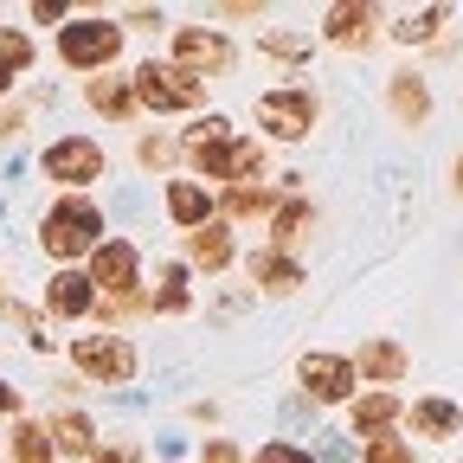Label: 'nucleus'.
I'll list each match as a JSON object with an SVG mask.
<instances>
[{
  "label": "nucleus",
  "mask_w": 463,
  "mask_h": 463,
  "mask_svg": "<svg viewBox=\"0 0 463 463\" xmlns=\"http://www.w3.org/2000/svg\"><path fill=\"white\" fill-rule=\"evenodd\" d=\"M187 161L206 174V181L239 187V181H258V174H264V142L239 136L225 116H206V123L187 136Z\"/></svg>",
  "instance_id": "nucleus-1"
},
{
  "label": "nucleus",
  "mask_w": 463,
  "mask_h": 463,
  "mask_svg": "<svg viewBox=\"0 0 463 463\" xmlns=\"http://www.w3.org/2000/svg\"><path fill=\"white\" fill-rule=\"evenodd\" d=\"M39 245H45L52 258H90V251L103 245V213H97V200H84V194L52 200L45 219H39Z\"/></svg>",
  "instance_id": "nucleus-2"
},
{
  "label": "nucleus",
  "mask_w": 463,
  "mask_h": 463,
  "mask_svg": "<svg viewBox=\"0 0 463 463\" xmlns=\"http://www.w3.org/2000/svg\"><path fill=\"white\" fill-rule=\"evenodd\" d=\"M58 58H65L71 71H97V78H103V65L123 58V26H116V20H97V14L65 20V26H58Z\"/></svg>",
  "instance_id": "nucleus-3"
},
{
  "label": "nucleus",
  "mask_w": 463,
  "mask_h": 463,
  "mask_svg": "<svg viewBox=\"0 0 463 463\" xmlns=\"http://www.w3.org/2000/svg\"><path fill=\"white\" fill-rule=\"evenodd\" d=\"M71 367L84 380H97V386H129L142 361H136V347L123 335H78L71 341Z\"/></svg>",
  "instance_id": "nucleus-4"
},
{
  "label": "nucleus",
  "mask_w": 463,
  "mask_h": 463,
  "mask_svg": "<svg viewBox=\"0 0 463 463\" xmlns=\"http://www.w3.org/2000/svg\"><path fill=\"white\" fill-rule=\"evenodd\" d=\"M39 167H45V181H58V187H97L103 174H109V155H103V142H90V136H58V142L39 155Z\"/></svg>",
  "instance_id": "nucleus-5"
},
{
  "label": "nucleus",
  "mask_w": 463,
  "mask_h": 463,
  "mask_svg": "<svg viewBox=\"0 0 463 463\" xmlns=\"http://www.w3.org/2000/svg\"><path fill=\"white\" fill-rule=\"evenodd\" d=\"M316 116H322V103H316V90H303V84H283V90H264V97H258V123H264L277 142H309Z\"/></svg>",
  "instance_id": "nucleus-6"
},
{
  "label": "nucleus",
  "mask_w": 463,
  "mask_h": 463,
  "mask_svg": "<svg viewBox=\"0 0 463 463\" xmlns=\"http://www.w3.org/2000/svg\"><path fill=\"white\" fill-rule=\"evenodd\" d=\"M129 90H136V103H142V109H155V116L200 109V103H206V84H200V78H187V71H174V65H142Z\"/></svg>",
  "instance_id": "nucleus-7"
},
{
  "label": "nucleus",
  "mask_w": 463,
  "mask_h": 463,
  "mask_svg": "<svg viewBox=\"0 0 463 463\" xmlns=\"http://www.w3.org/2000/svg\"><path fill=\"white\" fill-rule=\"evenodd\" d=\"M90 289H103V297H116V303L142 297V251L129 239H103L90 251Z\"/></svg>",
  "instance_id": "nucleus-8"
},
{
  "label": "nucleus",
  "mask_w": 463,
  "mask_h": 463,
  "mask_svg": "<svg viewBox=\"0 0 463 463\" xmlns=\"http://www.w3.org/2000/svg\"><path fill=\"white\" fill-rule=\"evenodd\" d=\"M174 71H187V78H219L232 71V45L219 26H174Z\"/></svg>",
  "instance_id": "nucleus-9"
},
{
  "label": "nucleus",
  "mask_w": 463,
  "mask_h": 463,
  "mask_svg": "<svg viewBox=\"0 0 463 463\" xmlns=\"http://www.w3.org/2000/svg\"><path fill=\"white\" fill-rule=\"evenodd\" d=\"M297 380L316 405H341V399H354V361L347 354H303L297 361Z\"/></svg>",
  "instance_id": "nucleus-10"
},
{
  "label": "nucleus",
  "mask_w": 463,
  "mask_h": 463,
  "mask_svg": "<svg viewBox=\"0 0 463 463\" xmlns=\"http://www.w3.org/2000/svg\"><path fill=\"white\" fill-rule=\"evenodd\" d=\"M373 33H380V14H373V7H361V0H341V7H328V14H322V39H328V45H341V52H367V45H373Z\"/></svg>",
  "instance_id": "nucleus-11"
},
{
  "label": "nucleus",
  "mask_w": 463,
  "mask_h": 463,
  "mask_svg": "<svg viewBox=\"0 0 463 463\" xmlns=\"http://www.w3.org/2000/svg\"><path fill=\"white\" fill-rule=\"evenodd\" d=\"M399 419H405V399H399V392H386V386H373V392H361L354 405H347V425H354V438H361V444H367V438H386Z\"/></svg>",
  "instance_id": "nucleus-12"
},
{
  "label": "nucleus",
  "mask_w": 463,
  "mask_h": 463,
  "mask_svg": "<svg viewBox=\"0 0 463 463\" xmlns=\"http://www.w3.org/2000/svg\"><path fill=\"white\" fill-rule=\"evenodd\" d=\"M386 109H392L399 129H425V116H431V84H425L419 71H392V78H386Z\"/></svg>",
  "instance_id": "nucleus-13"
},
{
  "label": "nucleus",
  "mask_w": 463,
  "mask_h": 463,
  "mask_svg": "<svg viewBox=\"0 0 463 463\" xmlns=\"http://www.w3.org/2000/svg\"><path fill=\"white\" fill-rule=\"evenodd\" d=\"M45 309H52L58 322H78V316H90V309H97V289H90V277H84V270H52V283H45Z\"/></svg>",
  "instance_id": "nucleus-14"
},
{
  "label": "nucleus",
  "mask_w": 463,
  "mask_h": 463,
  "mask_svg": "<svg viewBox=\"0 0 463 463\" xmlns=\"http://www.w3.org/2000/svg\"><path fill=\"white\" fill-rule=\"evenodd\" d=\"M354 380H373V386H392L405 380V347L399 341H361V361H354Z\"/></svg>",
  "instance_id": "nucleus-15"
},
{
  "label": "nucleus",
  "mask_w": 463,
  "mask_h": 463,
  "mask_svg": "<svg viewBox=\"0 0 463 463\" xmlns=\"http://www.w3.org/2000/svg\"><path fill=\"white\" fill-rule=\"evenodd\" d=\"M251 283L258 289H270V297H289V289H297L303 283V264L297 258H289V251H251Z\"/></svg>",
  "instance_id": "nucleus-16"
},
{
  "label": "nucleus",
  "mask_w": 463,
  "mask_h": 463,
  "mask_svg": "<svg viewBox=\"0 0 463 463\" xmlns=\"http://www.w3.org/2000/svg\"><path fill=\"white\" fill-rule=\"evenodd\" d=\"M187 264H200V270H225V264H232V232H225V219H206V225L187 232Z\"/></svg>",
  "instance_id": "nucleus-17"
},
{
  "label": "nucleus",
  "mask_w": 463,
  "mask_h": 463,
  "mask_svg": "<svg viewBox=\"0 0 463 463\" xmlns=\"http://www.w3.org/2000/svg\"><path fill=\"white\" fill-rule=\"evenodd\" d=\"M405 419H412V431L431 438V444H444V438L463 431V412H457L450 399H412V412H405Z\"/></svg>",
  "instance_id": "nucleus-18"
},
{
  "label": "nucleus",
  "mask_w": 463,
  "mask_h": 463,
  "mask_svg": "<svg viewBox=\"0 0 463 463\" xmlns=\"http://www.w3.org/2000/svg\"><path fill=\"white\" fill-rule=\"evenodd\" d=\"M206 213H213V194H206L200 181H167V219L181 225V232L206 225Z\"/></svg>",
  "instance_id": "nucleus-19"
},
{
  "label": "nucleus",
  "mask_w": 463,
  "mask_h": 463,
  "mask_svg": "<svg viewBox=\"0 0 463 463\" xmlns=\"http://www.w3.org/2000/svg\"><path fill=\"white\" fill-rule=\"evenodd\" d=\"M45 431H52V450H58V457H90V450H97V425H90L84 412H58Z\"/></svg>",
  "instance_id": "nucleus-20"
},
{
  "label": "nucleus",
  "mask_w": 463,
  "mask_h": 463,
  "mask_svg": "<svg viewBox=\"0 0 463 463\" xmlns=\"http://www.w3.org/2000/svg\"><path fill=\"white\" fill-rule=\"evenodd\" d=\"M84 103L103 109L109 123H129V116H136V90H129L123 78H90V84H84Z\"/></svg>",
  "instance_id": "nucleus-21"
},
{
  "label": "nucleus",
  "mask_w": 463,
  "mask_h": 463,
  "mask_svg": "<svg viewBox=\"0 0 463 463\" xmlns=\"http://www.w3.org/2000/svg\"><path fill=\"white\" fill-rule=\"evenodd\" d=\"M33 71V39L20 26H0V90H14Z\"/></svg>",
  "instance_id": "nucleus-22"
},
{
  "label": "nucleus",
  "mask_w": 463,
  "mask_h": 463,
  "mask_svg": "<svg viewBox=\"0 0 463 463\" xmlns=\"http://www.w3.org/2000/svg\"><path fill=\"white\" fill-rule=\"evenodd\" d=\"M316 225V213H309V200H289V206H277L270 213V251H289V245H303V232Z\"/></svg>",
  "instance_id": "nucleus-23"
},
{
  "label": "nucleus",
  "mask_w": 463,
  "mask_h": 463,
  "mask_svg": "<svg viewBox=\"0 0 463 463\" xmlns=\"http://www.w3.org/2000/svg\"><path fill=\"white\" fill-rule=\"evenodd\" d=\"M219 206H225V219H264V213H277V194L258 181H239V187H225Z\"/></svg>",
  "instance_id": "nucleus-24"
},
{
  "label": "nucleus",
  "mask_w": 463,
  "mask_h": 463,
  "mask_svg": "<svg viewBox=\"0 0 463 463\" xmlns=\"http://www.w3.org/2000/svg\"><path fill=\"white\" fill-rule=\"evenodd\" d=\"M14 463H58L52 431H45V425H33V419H20V425H14Z\"/></svg>",
  "instance_id": "nucleus-25"
},
{
  "label": "nucleus",
  "mask_w": 463,
  "mask_h": 463,
  "mask_svg": "<svg viewBox=\"0 0 463 463\" xmlns=\"http://www.w3.org/2000/svg\"><path fill=\"white\" fill-rule=\"evenodd\" d=\"M450 20V7H419V14H399V26H392V39L399 45H425V39H438V26Z\"/></svg>",
  "instance_id": "nucleus-26"
},
{
  "label": "nucleus",
  "mask_w": 463,
  "mask_h": 463,
  "mask_svg": "<svg viewBox=\"0 0 463 463\" xmlns=\"http://www.w3.org/2000/svg\"><path fill=\"white\" fill-rule=\"evenodd\" d=\"M187 303H194V289H187V270H181V264H167V270H161V289L148 297V309H161V316H181Z\"/></svg>",
  "instance_id": "nucleus-27"
},
{
  "label": "nucleus",
  "mask_w": 463,
  "mask_h": 463,
  "mask_svg": "<svg viewBox=\"0 0 463 463\" xmlns=\"http://www.w3.org/2000/svg\"><path fill=\"white\" fill-rule=\"evenodd\" d=\"M258 52H264V58H283V65H297V58H309V33L270 26V33H258Z\"/></svg>",
  "instance_id": "nucleus-28"
},
{
  "label": "nucleus",
  "mask_w": 463,
  "mask_h": 463,
  "mask_svg": "<svg viewBox=\"0 0 463 463\" xmlns=\"http://www.w3.org/2000/svg\"><path fill=\"white\" fill-rule=\"evenodd\" d=\"M361 463H412V438H367L361 444Z\"/></svg>",
  "instance_id": "nucleus-29"
},
{
  "label": "nucleus",
  "mask_w": 463,
  "mask_h": 463,
  "mask_svg": "<svg viewBox=\"0 0 463 463\" xmlns=\"http://www.w3.org/2000/svg\"><path fill=\"white\" fill-rule=\"evenodd\" d=\"M251 463H316L303 444H289V438H270V444H258V457Z\"/></svg>",
  "instance_id": "nucleus-30"
},
{
  "label": "nucleus",
  "mask_w": 463,
  "mask_h": 463,
  "mask_svg": "<svg viewBox=\"0 0 463 463\" xmlns=\"http://www.w3.org/2000/svg\"><path fill=\"white\" fill-rule=\"evenodd\" d=\"M136 155H142V167H167V161L181 155V148H174L167 136H142V148H136Z\"/></svg>",
  "instance_id": "nucleus-31"
},
{
  "label": "nucleus",
  "mask_w": 463,
  "mask_h": 463,
  "mask_svg": "<svg viewBox=\"0 0 463 463\" xmlns=\"http://www.w3.org/2000/svg\"><path fill=\"white\" fill-rule=\"evenodd\" d=\"M200 463H245V450L232 444V438H206L200 444Z\"/></svg>",
  "instance_id": "nucleus-32"
},
{
  "label": "nucleus",
  "mask_w": 463,
  "mask_h": 463,
  "mask_svg": "<svg viewBox=\"0 0 463 463\" xmlns=\"http://www.w3.org/2000/svg\"><path fill=\"white\" fill-rule=\"evenodd\" d=\"M90 463H142V457H136V444L123 438V444H103V450H90Z\"/></svg>",
  "instance_id": "nucleus-33"
},
{
  "label": "nucleus",
  "mask_w": 463,
  "mask_h": 463,
  "mask_svg": "<svg viewBox=\"0 0 463 463\" xmlns=\"http://www.w3.org/2000/svg\"><path fill=\"white\" fill-rule=\"evenodd\" d=\"M20 129H26V109H14V103H7V109H0V142H14Z\"/></svg>",
  "instance_id": "nucleus-34"
},
{
  "label": "nucleus",
  "mask_w": 463,
  "mask_h": 463,
  "mask_svg": "<svg viewBox=\"0 0 463 463\" xmlns=\"http://www.w3.org/2000/svg\"><path fill=\"white\" fill-rule=\"evenodd\" d=\"M33 20H39V26H58V20H65V7H58V0H39Z\"/></svg>",
  "instance_id": "nucleus-35"
},
{
  "label": "nucleus",
  "mask_w": 463,
  "mask_h": 463,
  "mask_svg": "<svg viewBox=\"0 0 463 463\" xmlns=\"http://www.w3.org/2000/svg\"><path fill=\"white\" fill-rule=\"evenodd\" d=\"M0 419H20V392L7 380H0Z\"/></svg>",
  "instance_id": "nucleus-36"
},
{
  "label": "nucleus",
  "mask_w": 463,
  "mask_h": 463,
  "mask_svg": "<svg viewBox=\"0 0 463 463\" xmlns=\"http://www.w3.org/2000/svg\"><path fill=\"white\" fill-rule=\"evenodd\" d=\"M450 174H457V194H463V155H457V167H450Z\"/></svg>",
  "instance_id": "nucleus-37"
},
{
  "label": "nucleus",
  "mask_w": 463,
  "mask_h": 463,
  "mask_svg": "<svg viewBox=\"0 0 463 463\" xmlns=\"http://www.w3.org/2000/svg\"><path fill=\"white\" fill-rule=\"evenodd\" d=\"M0 303H7V283H0Z\"/></svg>",
  "instance_id": "nucleus-38"
}]
</instances>
